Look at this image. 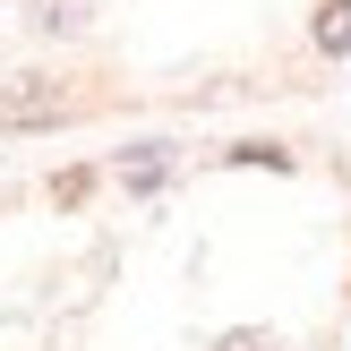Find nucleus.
<instances>
[{"label": "nucleus", "instance_id": "obj_2", "mask_svg": "<svg viewBox=\"0 0 351 351\" xmlns=\"http://www.w3.org/2000/svg\"><path fill=\"white\" fill-rule=\"evenodd\" d=\"M308 51L317 60H343L351 51V0H317L308 9Z\"/></svg>", "mask_w": 351, "mask_h": 351}, {"label": "nucleus", "instance_id": "obj_1", "mask_svg": "<svg viewBox=\"0 0 351 351\" xmlns=\"http://www.w3.org/2000/svg\"><path fill=\"white\" fill-rule=\"evenodd\" d=\"M69 120V95H51V77H26L17 95H0V129H51Z\"/></svg>", "mask_w": 351, "mask_h": 351}]
</instances>
